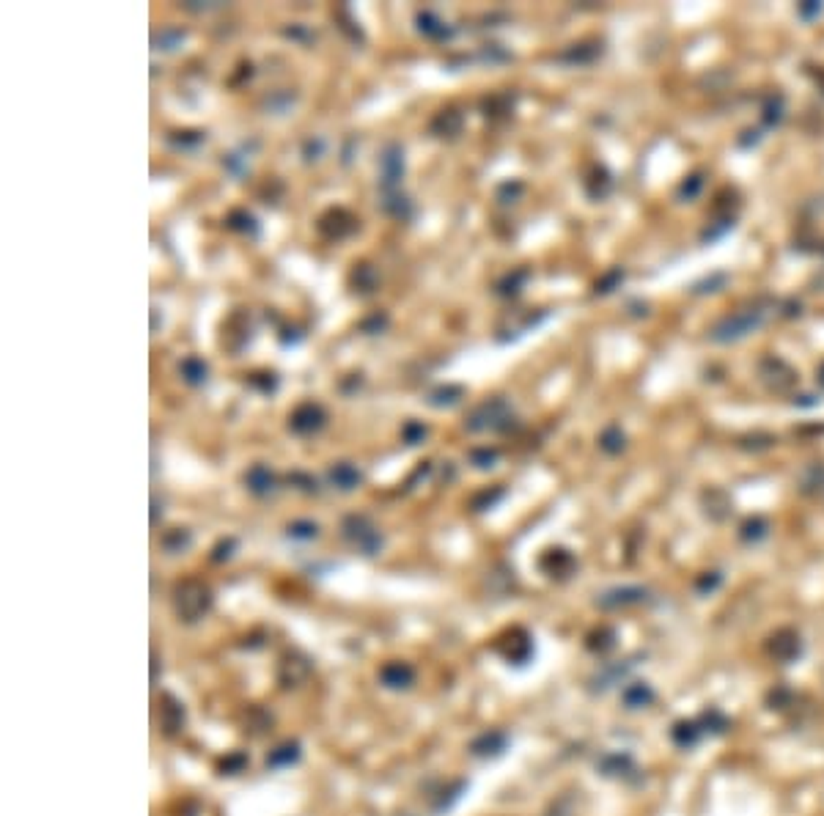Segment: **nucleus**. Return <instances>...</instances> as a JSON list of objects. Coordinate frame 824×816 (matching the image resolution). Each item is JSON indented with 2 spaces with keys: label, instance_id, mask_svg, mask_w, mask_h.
Masks as SVG:
<instances>
[{
  "label": "nucleus",
  "instance_id": "f257e3e1",
  "mask_svg": "<svg viewBox=\"0 0 824 816\" xmlns=\"http://www.w3.org/2000/svg\"><path fill=\"white\" fill-rule=\"evenodd\" d=\"M772 308H775V305H772L769 300H758V302H753V305L745 308V311H739V313L726 316L723 322H717L715 330H712V338L720 341V344L745 338V336H750L753 330H758V327L766 322V316L772 313Z\"/></svg>",
  "mask_w": 824,
  "mask_h": 816
},
{
  "label": "nucleus",
  "instance_id": "f03ea898",
  "mask_svg": "<svg viewBox=\"0 0 824 816\" xmlns=\"http://www.w3.org/2000/svg\"><path fill=\"white\" fill-rule=\"evenodd\" d=\"M173 602H176V613H179L184 621H198V618L212 607V591H209L201 580L190 578V580H184V583L176 586Z\"/></svg>",
  "mask_w": 824,
  "mask_h": 816
},
{
  "label": "nucleus",
  "instance_id": "7ed1b4c3",
  "mask_svg": "<svg viewBox=\"0 0 824 816\" xmlns=\"http://www.w3.org/2000/svg\"><path fill=\"white\" fill-rule=\"evenodd\" d=\"M344 536L349 544H355L366 555H376L382 550V533L376 530L374 522L363 514H349L344 519Z\"/></svg>",
  "mask_w": 824,
  "mask_h": 816
},
{
  "label": "nucleus",
  "instance_id": "20e7f679",
  "mask_svg": "<svg viewBox=\"0 0 824 816\" xmlns=\"http://www.w3.org/2000/svg\"><path fill=\"white\" fill-rule=\"evenodd\" d=\"M509 421H514L509 404L503 399H492V401H484L481 407L473 410L470 421H467V429L470 432H484V429H509Z\"/></svg>",
  "mask_w": 824,
  "mask_h": 816
},
{
  "label": "nucleus",
  "instance_id": "39448f33",
  "mask_svg": "<svg viewBox=\"0 0 824 816\" xmlns=\"http://www.w3.org/2000/svg\"><path fill=\"white\" fill-rule=\"evenodd\" d=\"M758 374L766 382V388L775 390V393H786L800 382V374L780 358H764L761 366H758Z\"/></svg>",
  "mask_w": 824,
  "mask_h": 816
},
{
  "label": "nucleus",
  "instance_id": "423d86ee",
  "mask_svg": "<svg viewBox=\"0 0 824 816\" xmlns=\"http://www.w3.org/2000/svg\"><path fill=\"white\" fill-rule=\"evenodd\" d=\"M327 415H324V407L316 404V401H302L295 407V413L289 415V429L295 435H313L324 426Z\"/></svg>",
  "mask_w": 824,
  "mask_h": 816
},
{
  "label": "nucleus",
  "instance_id": "0eeeda50",
  "mask_svg": "<svg viewBox=\"0 0 824 816\" xmlns=\"http://www.w3.org/2000/svg\"><path fill=\"white\" fill-rule=\"evenodd\" d=\"M355 228H358V220H355L347 209H341V207L327 209V212L319 218V231H322L327 239H344V236H349Z\"/></svg>",
  "mask_w": 824,
  "mask_h": 816
},
{
  "label": "nucleus",
  "instance_id": "6e6552de",
  "mask_svg": "<svg viewBox=\"0 0 824 816\" xmlns=\"http://www.w3.org/2000/svg\"><path fill=\"white\" fill-rule=\"evenodd\" d=\"M462 124H464L462 113L456 107H446L432 119V132L440 138H456L462 132Z\"/></svg>",
  "mask_w": 824,
  "mask_h": 816
},
{
  "label": "nucleus",
  "instance_id": "1a4fd4ad",
  "mask_svg": "<svg viewBox=\"0 0 824 816\" xmlns=\"http://www.w3.org/2000/svg\"><path fill=\"white\" fill-rule=\"evenodd\" d=\"M330 481H333L338 489L349 492V489H355V487L363 481V476H360V470H358L355 465H349V462H338V465L330 467Z\"/></svg>",
  "mask_w": 824,
  "mask_h": 816
},
{
  "label": "nucleus",
  "instance_id": "9d476101",
  "mask_svg": "<svg viewBox=\"0 0 824 816\" xmlns=\"http://www.w3.org/2000/svg\"><path fill=\"white\" fill-rule=\"evenodd\" d=\"M245 481H247V489L256 492V495H267V492H272V487H275V478H272V473H270L267 465H253V467L247 470Z\"/></svg>",
  "mask_w": 824,
  "mask_h": 816
},
{
  "label": "nucleus",
  "instance_id": "9b49d317",
  "mask_svg": "<svg viewBox=\"0 0 824 816\" xmlns=\"http://www.w3.org/2000/svg\"><path fill=\"white\" fill-rule=\"evenodd\" d=\"M382 171H385V184H396L404 173V162H401V148L390 146L382 157Z\"/></svg>",
  "mask_w": 824,
  "mask_h": 816
},
{
  "label": "nucleus",
  "instance_id": "f8f14e48",
  "mask_svg": "<svg viewBox=\"0 0 824 816\" xmlns=\"http://www.w3.org/2000/svg\"><path fill=\"white\" fill-rule=\"evenodd\" d=\"M179 371H182L184 382H190V385H204V382H207V374H209V366H207L201 358L190 355V358H184V361L179 363Z\"/></svg>",
  "mask_w": 824,
  "mask_h": 816
},
{
  "label": "nucleus",
  "instance_id": "ddd939ff",
  "mask_svg": "<svg viewBox=\"0 0 824 816\" xmlns=\"http://www.w3.org/2000/svg\"><path fill=\"white\" fill-rule=\"evenodd\" d=\"M418 28H421V33H426V36H432V39H448L450 28H446V22L440 19V17H435L432 11H423V14H418Z\"/></svg>",
  "mask_w": 824,
  "mask_h": 816
},
{
  "label": "nucleus",
  "instance_id": "4468645a",
  "mask_svg": "<svg viewBox=\"0 0 824 816\" xmlns=\"http://www.w3.org/2000/svg\"><path fill=\"white\" fill-rule=\"evenodd\" d=\"M775 643H772V654L778 657V660H791L797 652H800V641H797V635H791V632H780L778 638H772Z\"/></svg>",
  "mask_w": 824,
  "mask_h": 816
},
{
  "label": "nucleus",
  "instance_id": "2eb2a0df",
  "mask_svg": "<svg viewBox=\"0 0 824 816\" xmlns=\"http://www.w3.org/2000/svg\"><path fill=\"white\" fill-rule=\"evenodd\" d=\"M597 55H602V44H575V47H569L561 58L569 61V64H588V61H594Z\"/></svg>",
  "mask_w": 824,
  "mask_h": 816
},
{
  "label": "nucleus",
  "instance_id": "dca6fc26",
  "mask_svg": "<svg viewBox=\"0 0 824 816\" xmlns=\"http://www.w3.org/2000/svg\"><path fill=\"white\" fill-rule=\"evenodd\" d=\"M640 599H646L643 589H618V591L604 593L602 605L604 607H618V605H632V602H640Z\"/></svg>",
  "mask_w": 824,
  "mask_h": 816
},
{
  "label": "nucleus",
  "instance_id": "f3484780",
  "mask_svg": "<svg viewBox=\"0 0 824 816\" xmlns=\"http://www.w3.org/2000/svg\"><path fill=\"white\" fill-rule=\"evenodd\" d=\"M228 228H234V231H239V234H250V236L258 234V223H256V218H253L250 212H245V209H234V212L228 215Z\"/></svg>",
  "mask_w": 824,
  "mask_h": 816
},
{
  "label": "nucleus",
  "instance_id": "a211bd4d",
  "mask_svg": "<svg viewBox=\"0 0 824 816\" xmlns=\"http://www.w3.org/2000/svg\"><path fill=\"white\" fill-rule=\"evenodd\" d=\"M610 187H613V179H610V173L604 168H597L594 176L586 182V190H588L591 198H604L610 193Z\"/></svg>",
  "mask_w": 824,
  "mask_h": 816
},
{
  "label": "nucleus",
  "instance_id": "6ab92c4d",
  "mask_svg": "<svg viewBox=\"0 0 824 816\" xmlns=\"http://www.w3.org/2000/svg\"><path fill=\"white\" fill-rule=\"evenodd\" d=\"M624 443H626V437H624V432L618 426H607L599 437V448L604 453H621Z\"/></svg>",
  "mask_w": 824,
  "mask_h": 816
},
{
  "label": "nucleus",
  "instance_id": "aec40b11",
  "mask_svg": "<svg viewBox=\"0 0 824 816\" xmlns=\"http://www.w3.org/2000/svg\"><path fill=\"white\" fill-rule=\"evenodd\" d=\"M462 396H464V390H462L459 385H446V388H440V390H435V393L429 396V404H435V407H450V404H456Z\"/></svg>",
  "mask_w": 824,
  "mask_h": 816
},
{
  "label": "nucleus",
  "instance_id": "412c9836",
  "mask_svg": "<svg viewBox=\"0 0 824 816\" xmlns=\"http://www.w3.org/2000/svg\"><path fill=\"white\" fill-rule=\"evenodd\" d=\"M382 679L390 684V687H407V682L412 679V670L407 666H387L382 670Z\"/></svg>",
  "mask_w": 824,
  "mask_h": 816
},
{
  "label": "nucleus",
  "instance_id": "4be33fe9",
  "mask_svg": "<svg viewBox=\"0 0 824 816\" xmlns=\"http://www.w3.org/2000/svg\"><path fill=\"white\" fill-rule=\"evenodd\" d=\"M352 284L360 289V292H374L376 286V275L369 264H360L355 272H352Z\"/></svg>",
  "mask_w": 824,
  "mask_h": 816
},
{
  "label": "nucleus",
  "instance_id": "5701e85b",
  "mask_svg": "<svg viewBox=\"0 0 824 816\" xmlns=\"http://www.w3.org/2000/svg\"><path fill=\"white\" fill-rule=\"evenodd\" d=\"M525 281H527V270H517V272H511V275H506L503 281H500V286H498V292L503 297L509 295H520V286H523Z\"/></svg>",
  "mask_w": 824,
  "mask_h": 816
},
{
  "label": "nucleus",
  "instance_id": "b1692460",
  "mask_svg": "<svg viewBox=\"0 0 824 816\" xmlns=\"http://www.w3.org/2000/svg\"><path fill=\"white\" fill-rule=\"evenodd\" d=\"M780 119H783V96L766 99V105H764V124L766 127H775V124H780Z\"/></svg>",
  "mask_w": 824,
  "mask_h": 816
},
{
  "label": "nucleus",
  "instance_id": "393cba45",
  "mask_svg": "<svg viewBox=\"0 0 824 816\" xmlns=\"http://www.w3.org/2000/svg\"><path fill=\"white\" fill-rule=\"evenodd\" d=\"M742 536H745L748 541H758V539H764V536H766V522H764L761 517L748 519V522L742 525Z\"/></svg>",
  "mask_w": 824,
  "mask_h": 816
},
{
  "label": "nucleus",
  "instance_id": "a878e982",
  "mask_svg": "<svg viewBox=\"0 0 824 816\" xmlns=\"http://www.w3.org/2000/svg\"><path fill=\"white\" fill-rule=\"evenodd\" d=\"M470 459H473L475 467L486 470V467H492V465L498 462V451H495V448H478V451L470 453Z\"/></svg>",
  "mask_w": 824,
  "mask_h": 816
},
{
  "label": "nucleus",
  "instance_id": "bb28decb",
  "mask_svg": "<svg viewBox=\"0 0 824 816\" xmlns=\"http://www.w3.org/2000/svg\"><path fill=\"white\" fill-rule=\"evenodd\" d=\"M404 443L407 445H418L423 437H426V426H421V424H415V421H410L407 426H404Z\"/></svg>",
  "mask_w": 824,
  "mask_h": 816
},
{
  "label": "nucleus",
  "instance_id": "cd10ccee",
  "mask_svg": "<svg viewBox=\"0 0 824 816\" xmlns=\"http://www.w3.org/2000/svg\"><path fill=\"white\" fill-rule=\"evenodd\" d=\"M621 281H624V272H621V270H613V272H607L599 284H597V292H599V295H610Z\"/></svg>",
  "mask_w": 824,
  "mask_h": 816
},
{
  "label": "nucleus",
  "instance_id": "c85d7f7f",
  "mask_svg": "<svg viewBox=\"0 0 824 816\" xmlns=\"http://www.w3.org/2000/svg\"><path fill=\"white\" fill-rule=\"evenodd\" d=\"M316 525L313 522H295V525H289V533L295 536V539H313L316 536Z\"/></svg>",
  "mask_w": 824,
  "mask_h": 816
},
{
  "label": "nucleus",
  "instance_id": "c756f323",
  "mask_svg": "<svg viewBox=\"0 0 824 816\" xmlns=\"http://www.w3.org/2000/svg\"><path fill=\"white\" fill-rule=\"evenodd\" d=\"M520 193H523V184H520V182H506V184L498 190V201L509 204V201H514Z\"/></svg>",
  "mask_w": 824,
  "mask_h": 816
},
{
  "label": "nucleus",
  "instance_id": "7c9ffc66",
  "mask_svg": "<svg viewBox=\"0 0 824 816\" xmlns=\"http://www.w3.org/2000/svg\"><path fill=\"white\" fill-rule=\"evenodd\" d=\"M385 324H387V316L385 313H374V316H369V319H363V330L366 333H379V330H385Z\"/></svg>",
  "mask_w": 824,
  "mask_h": 816
},
{
  "label": "nucleus",
  "instance_id": "2f4dec72",
  "mask_svg": "<svg viewBox=\"0 0 824 816\" xmlns=\"http://www.w3.org/2000/svg\"><path fill=\"white\" fill-rule=\"evenodd\" d=\"M701 187H703V179L695 173V176H690V179L681 184V190H678V193H681L684 198H695V193H698Z\"/></svg>",
  "mask_w": 824,
  "mask_h": 816
},
{
  "label": "nucleus",
  "instance_id": "473e14b6",
  "mask_svg": "<svg viewBox=\"0 0 824 816\" xmlns=\"http://www.w3.org/2000/svg\"><path fill=\"white\" fill-rule=\"evenodd\" d=\"M797 11H800L805 19H811V17H819V14H822V3H805V6H800Z\"/></svg>",
  "mask_w": 824,
  "mask_h": 816
},
{
  "label": "nucleus",
  "instance_id": "72a5a7b5",
  "mask_svg": "<svg viewBox=\"0 0 824 816\" xmlns=\"http://www.w3.org/2000/svg\"><path fill=\"white\" fill-rule=\"evenodd\" d=\"M816 379H819V385L824 388V363L819 366V374H816Z\"/></svg>",
  "mask_w": 824,
  "mask_h": 816
}]
</instances>
